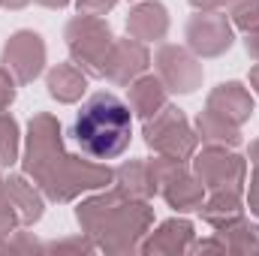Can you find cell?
Returning <instances> with one entry per match:
<instances>
[{
  "label": "cell",
  "instance_id": "6da1fadb",
  "mask_svg": "<svg viewBox=\"0 0 259 256\" xmlns=\"http://www.w3.org/2000/svg\"><path fill=\"white\" fill-rule=\"evenodd\" d=\"M21 166H24V175L33 178V184L52 202H72L78 193L100 190L109 181H115V172L109 166L88 163L81 157L66 154L61 124L49 112H39L30 118Z\"/></svg>",
  "mask_w": 259,
  "mask_h": 256
},
{
  "label": "cell",
  "instance_id": "7a4b0ae2",
  "mask_svg": "<svg viewBox=\"0 0 259 256\" xmlns=\"http://www.w3.org/2000/svg\"><path fill=\"white\" fill-rule=\"evenodd\" d=\"M72 136L78 142V148L94 157V160H115L130 148V136H133V115L130 106L109 94L100 91L94 94L81 112L75 115L72 124Z\"/></svg>",
  "mask_w": 259,
  "mask_h": 256
},
{
  "label": "cell",
  "instance_id": "3957f363",
  "mask_svg": "<svg viewBox=\"0 0 259 256\" xmlns=\"http://www.w3.org/2000/svg\"><path fill=\"white\" fill-rule=\"evenodd\" d=\"M151 220H154V211L148 202H136V199L124 196L112 205V211L100 223L94 241L106 253H133V250H139L142 235L148 232Z\"/></svg>",
  "mask_w": 259,
  "mask_h": 256
},
{
  "label": "cell",
  "instance_id": "277c9868",
  "mask_svg": "<svg viewBox=\"0 0 259 256\" xmlns=\"http://www.w3.org/2000/svg\"><path fill=\"white\" fill-rule=\"evenodd\" d=\"M66 49L72 55V64L81 66L88 75H103L106 58L112 52V27L103 15H75L64 30Z\"/></svg>",
  "mask_w": 259,
  "mask_h": 256
},
{
  "label": "cell",
  "instance_id": "5b68a950",
  "mask_svg": "<svg viewBox=\"0 0 259 256\" xmlns=\"http://www.w3.org/2000/svg\"><path fill=\"white\" fill-rule=\"evenodd\" d=\"M142 136H145L148 148H154L157 154L175 157V160H190L196 151V142H199L190 121L175 106H163L154 118H148Z\"/></svg>",
  "mask_w": 259,
  "mask_h": 256
},
{
  "label": "cell",
  "instance_id": "8992f818",
  "mask_svg": "<svg viewBox=\"0 0 259 256\" xmlns=\"http://www.w3.org/2000/svg\"><path fill=\"white\" fill-rule=\"evenodd\" d=\"M196 178L205 184V190H241L247 175V160L241 154H232L226 148L208 145L193 163Z\"/></svg>",
  "mask_w": 259,
  "mask_h": 256
},
{
  "label": "cell",
  "instance_id": "52a82bcc",
  "mask_svg": "<svg viewBox=\"0 0 259 256\" xmlns=\"http://www.w3.org/2000/svg\"><path fill=\"white\" fill-rule=\"evenodd\" d=\"M46 66V42L33 30H18L3 46V69L15 78V84H30Z\"/></svg>",
  "mask_w": 259,
  "mask_h": 256
},
{
  "label": "cell",
  "instance_id": "ba28073f",
  "mask_svg": "<svg viewBox=\"0 0 259 256\" xmlns=\"http://www.w3.org/2000/svg\"><path fill=\"white\" fill-rule=\"evenodd\" d=\"M154 66L160 81L166 84V91L172 94H193L196 88L202 84V64L193 52L181 49V46H163L154 55Z\"/></svg>",
  "mask_w": 259,
  "mask_h": 256
},
{
  "label": "cell",
  "instance_id": "9c48e42d",
  "mask_svg": "<svg viewBox=\"0 0 259 256\" xmlns=\"http://www.w3.org/2000/svg\"><path fill=\"white\" fill-rule=\"evenodd\" d=\"M187 46L196 58H220L232 49V24L223 12H199L187 21Z\"/></svg>",
  "mask_w": 259,
  "mask_h": 256
},
{
  "label": "cell",
  "instance_id": "30bf717a",
  "mask_svg": "<svg viewBox=\"0 0 259 256\" xmlns=\"http://www.w3.org/2000/svg\"><path fill=\"white\" fill-rule=\"evenodd\" d=\"M151 64V55H148V49H145V42H139V39H115L112 42V52H109V58H106V69H103V75L112 81V84H130V81H136L145 69Z\"/></svg>",
  "mask_w": 259,
  "mask_h": 256
},
{
  "label": "cell",
  "instance_id": "8fae6325",
  "mask_svg": "<svg viewBox=\"0 0 259 256\" xmlns=\"http://www.w3.org/2000/svg\"><path fill=\"white\" fill-rule=\"evenodd\" d=\"M205 109L214 112V115H220V118H226L229 124L241 127L253 115V97H250V91L241 81H223V84H217L208 94Z\"/></svg>",
  "mask_w": 259,
  "mask_h": 256
},
{
  "label": "cell",
  "instance_id": "7c38bea8",
  "mask_svg": "<svg viewBox=\"0 0 259 256\" xmlns=\"http://www.w3.org/2000/svg\"><path fill=\"white\" fill-rule=\"evenodd\" d=\"M193 247V223L190 220H181V217H172L166 223H160L157 232H151L139 250L148 256L157 253H187Z\"/></svg>",
  "mask_w": 259,
  "mask_h": 256
},
{
  "label": "cell",
  "instance_id": "4fadbf2b",
  "mask_svg": "<svg viewBox=\"0 0 259 256\" xmlns=\"http://www.w3.org/2000/svg\"><path fill=\"white\" fill-rule=\"evenodd\" d=\"M169 30V12L163 3L157 0H148V3H139L133 6L127 15V33L139 42H157L163 39Z\"/></svg>",
  "mask_w": 259,
  "mask_h": 256
},
{
  "label": "cell",
  "instance_id": "5bb4252c",
  "mask_svg": "<svg viewBox=\"0 0 259 256\" xmlns=\"http://www.w3.org/2000/svg\"><path fill=\"white\" fill-rule=\"evenodd\" d=\"M157 193H163V199L178 211H199V205L205 202V184L196 178V172L187 169V163L169 181H163Z\"/></svg>",
  "mask_w": 259,
  "mask_h": 256
},
{
  "label": "cell",
  "instance_id": "9a60e30c",
  "mask_svg": "<svg viewBox=\"0 0 259 256\" xmlns=\"http://www.w3.org/2000/svg\"><path fill=\"white\" fill-rule=\"evenodd\" d=\"M6 190H9V202H12L21 226H33L42 217V211H46L42 190L36 184H30L24 175H9L6 178Z\"/></svg>",
  "mask_w": 259,
  "mask_h": 256
},
{
  "label": "cell",
  "instance_id": "2e32d148",
  "mask_svg": "<svg viewBox=\"0 0 259 256\" xmlns=\"http://www.w3.org/2000/svg\"><path fill=\"white\" fill-rule=\"evenodd\" d=\"M115 187L124 193L127 199L148 202L157 193V184H154V175H151L148 160H127V163H121L115 169Z\"/></svg>",
  "mask_w": 259,
  "mask_h": 256
},
{
  "label": "cell",
  "instance_id": "e0dca14e",
  "mask_svg": "<svg viewBox=\"0 0 259 256\" xmlns=\"http://www.w3.org/2000/svg\"><path fill=\"white\" fill-rule=\"evenodd\" d=\"M166 106V84L160 81V75H139L136 81H130V109L148 121L154 118L160 109Z\"/></svg>",
  "mask_w": 259,
  "mask_h": 256
},
{
  "label": "cell",
  "instance_id": "ac0fdd59",
  "mask_svg": "<svg viewBox=\"0 0 259 256\" xmlns=\"http://www.w3.org/2000/svg\"><path fill=\"white\" fill-rule=\"evenodd\" d=\"M88 91V72L75 64H58L49 69V94L58 103H78Z\"/></svg>",
  "mask_w": 259,
  "mask_h": 256
},
{
  "label": "cell",
  "instance_id": "d6986e66",
  "mask_svg": "<svg viewBox=\"0 0 259 256\" xmlns=\"http://www.w3.org/2000/svg\"><path fill=\"white\" fill-rule=\"evenodd\" d=\"M202 220L211 223L214 229H223L229 223H235L238 217H244V205H241V190H214L211 199H205L199 205Z\"/></svg>",
  "mask_w": 259,
  "mask_h": 256
},
{
  "label": "cell",
  "instance_id": "ffe728a7",
  "mask_svg": "<svg viewBox=\"0 0 259 256\" xmlns=\"http://www.w3.org/2000/svg\"><path fill=\"white\" fill-rule=\"evenodd\" d=\"M118 199H124V193L115 187V190H109V193H97V196L84 199V202L75 208V220H78V226H81V232H84L88 238L97 235L100 223L106 220V214L112 211V205H115ZM94 244H97V241H94Z\"/></svg>",
  "mask_w": 259,
  "mask_h": 256
},
{
  "label": "cell",
  "instance_id": "44dd1931",
  "mask_svg": "<svg viewBox=\"0 0 259 256\" xmlns=\"http://www.w3.org/2000/svg\"><path fill=\"white\" fill-rule=\"evenodd\" d=\"M196 136L205 145H217V148H235V145H241V130L235 127V124H229L226 118L208 112V109L196 118Z\"/></svg>",
  "mask_w": 259,
  "mask_h": 256
},
{
  "label": "cell",
  "instance_id": "7402d4cb",
  "mask_svg": "<svg viewBox=\"0 0 259 256\" xmlns=\"http://www.w3.org/2000/svg\"><path fill=\"white\" fill-rule=\"evenodd\" d=\"M217 235L223 238L229 253H259V226H253L244 217H238L235 223L217 229Z\"/></svg>",
  "mask_w": 259,
  "mask_h": 256
},
{
  "label": "cell",
  "instance_id": "603a6c76",
  "mask_svg": "<svg viewBox=\"0 0 259 256\" xmlns=\"http://www.w3.org/2000/svg\"><path fill=\"white\" fill-rule=\"evenodd\" d=\"M18 160V121L0 112V166H12Z\"/></svg>",
  "mask_w": 259,
  "mask_h": 256
},
{
  "label": "cell",
  "instance_id": "cb8c5ba5",
  "mask_svg": "<svg viewBox=\"0 0 259 256\" xmlns=\"http://www.w3.org/2000/svg\"><path fill=\"white\" fill-rule=\"evenodd\" d=\"M232 21H235V27H241L247 33L259 30V0H238L232 6Z\"/></svg>",
  "mask_w": 259,
  "mask_h": 256
},
{
  "label": "cell",
  "instance_id": "d4e9b609",
  "mask_svg": "<svg viewBox=\"0 0 259 256\" xmlns=\"http://www.w3.org/2000/svg\"><path fill=\"white\" fill-rule=\"evenodd\" d=\"M39 247H42V244H39L30 232H12V235L0 244V253H12V250H30V253H33V250H39Z\"/></svg>",
  "mask_w": 259,
  "mask_h": 256
},
{
  "label": "cell",
  "instance_id": "484cf974",
  "mask_svg": "<svg viewBox=\"0 0 259 256\" xmlns=\"http://www.w3.org/2000/svg\"><path fill=\"white\" fill-rule=\"evenodd\" d=\"M97 244H94V238H88V235H78V238H66V241H55V244H49V250H55V253H64V250H78V253H91Z\"/></svg>",
  "mask_w": 259,
  "mask_h": 256
},
{
  "label": "cell",
  "instance_id": "4316f807",
  "mask_svg": "<svg viewBox=\"0 0 259 256\" xmlns=\"http://www.w3.org/2000/svg\"><path fill=\"white\" fill-rule=\"evenodd\" d=\"M15 226H21V223H18V214H15V208H12V202L0 205V244L15 232Z\"/></svg>",
  "mask_w": 259,
  "mask_h": 256
},
{
  "label": "cell",
  "instance_id": "83f0119b",
  "mask_svg": "<svg viewBox=\"0 0 259 256\" xmlns=\"http://www.w3.org/2000/svg\"><path fill=\"white\" fill-rule=\"evenodd\" d=\"M15 100V78L0 66V112H6Z\"/></svg>",
  "mask_w": 259,
  "mask_h": 256
},
{
  "label": "cell",
  "instance_id": "f1b7e54d",
  "mask_svg": "<svg viewBox=\"0 0 259 256\" xmlns=\"http://www.w3.org/2000/svg\"><path fill=\"white\" fill-rule=\"evenodd\" d=\"M115 3L118 0H75V6H78L81 15H106Z\"/></svg>",
  "mask_w": 259,
  "mask_h": 256
},
{
  "label": "cell",
  "instance_id": "f546056e",
  "mask_svg": "<svg viewBox=\"0 0 259 256\" xmlns=\"http://www.w3.org/2000/svg\"><path fill=\"white\" fill-rule=\"evenodd\" d=\"M247 205L250 211L259 217V166H253V175H250V190H247Z\"/></svg>",
  "mask_w": 259,
  "mask_h": 256
},
{
  "label": "cell",
  "instance_id": "4dcf8cb0",
  "mask_svg": "<svg viewBox=\"0 0 259 256\" xmlns=\"http://www.w3.org/2000/svg\"><path fill=\"white\" fill-rule=\"evenodd\" d=\"M190 250H217V253H229V250H226V244H223V238H208V241H199V244H193Z\"/></svg>",
  "mask_w": 259,
  "mask_h": 256
},
{
  "label": "cell",
  "instance_id": "1f68e13d",
  "mask_svg": "<svg viewBox=\"0 0 259 256\" xmlns=\"http://www.w3.org/2000/svg\"><path fill=\"white\" fill-rule=\"evenodd\" d=\"M199 12H220L226 6V0H190Z\"/></svg>",
  "mask_w": 259,
  "mask_h": 256
},
{
  "label": "cell",
  "instance_id": "d6a6232c",
  "mask_svg": "<svg viewBox=\"0 0 259 256\" xmlns=\"http://www.w3.org/2000/svg\"><path fill=\"white\" fill-rule=\"evenodd\" d=\"M244 49H247V55H250V58L259 64V30L247 33V39H244Z\"/></svg>",
  "mask_w": 259,
  "mask_h": 256
},
{
  "label": "cell",
  "instance_id": "836d02e7",
  "mask_svg": "<svg viewBox=\"0 0 259 256\" xmlns=\"http://www.w3.org/2000/svg\"><path fill=\"white\" fill-rule=\"evenodd\" d=\"M27 3H30V0H0L3 9H24Z\"/></svg>",
  "mask_w": 259,
  "mask_h": 256
},
{
  "label": "cell",
  "instance_id": "e575fe53",
  "mask_svg": "<svg viewBox=\"0 0 259 256\" xmlns=\"http://www.w3.org/2000/svg\"><path fill=\"white\" fill-rule=\"evenodd\" d=\"M36 3H39V6H46V9H64L69 0H36Z\"/></svg>",
  "mask_w": 259,
  "mask_h": 256
},
{
  "label": "cell",
  "instance_id": "d590c367",
  "mask_svg": "<svg viewBox=\"0 0 259 256\" xmlns=\"http://www.w3.org/2000/svg\"><path fill=\"white\" fill-rule=\"evenodd\" d=\"M9 202V190H6V178H0V205Z\"/></svg>",
  "mask_w": 259,
  "mask_h": 256
},
{
  "label": "cell",
  "instance_id": "8d00e7d4",
  "mask_svg": "<svg viewBox=\"0 0 259 256\" xmlns=\"http://www.w3.org/2000/svg\"><path fill=\"white\" fill-rule=\"evenodd\" d=\"M250 163H253V166H259V139L250 145Z\"/></svg>",
  "mask_w": 259,
  "mask_h": 256
},
{
  "label": "cell",
  "instance_id": "74e56055",
  "mask_svg": "<svg viewBox=\"0 0 259 256\" xmlns=\"http://www.w3.org/2000/svg\"><path fill=\"white\" fill-rule=\"evenodd\" d=\"M250 84H253V91L259 94V64L253 66V69H250Z\"/></svg>",
  "mask_w": 259,
  "mask_h": 256
},
{
  "label": "cell",
  "instance_id": "f35d334b",
  "mask_svg": "<svg viewBox=\"0 0 259 256\" xmlns=\"http://www.w3.org/2000/svg\"><path fill=\"white\" fill-rule=\"evenodd\" d=\"M235 3H238V0H226V6H235Z\"/></svg>",
  "mask_w": 259,
  "mask_h": 256
}]
</instances>
